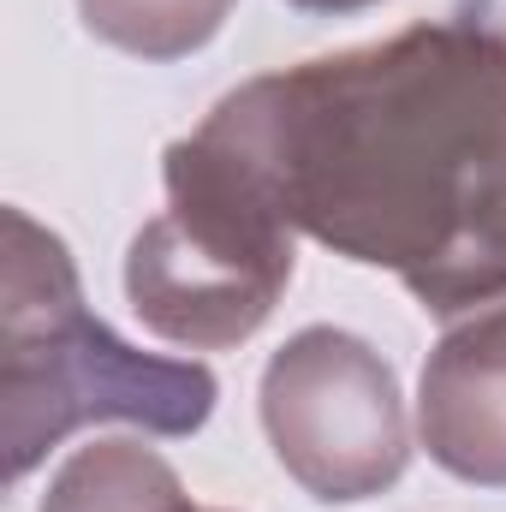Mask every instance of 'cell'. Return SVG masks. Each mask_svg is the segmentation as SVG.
<instances>
[{
  "instance_id": "1",
  "label": "cell",
  "mask_w": 506,
  "mask_h": 512,
  "mask_svg": "<svg viewBox=\"0 0 506 512\" xmlns=\"http://www.w3.org/2000/svg\"><path fill=\"white\" fill-rule=\"evenodd\" d=\"M256 197L429 316L506 292V24L447 12L262 72L197 126Z\"/></svg>"
},
{
  "instance_id": "2",
  "label": "cell",
  "mask_w": 506,
  "mask_h": 512,
  "mask_svg": "<svg viewBox=\"0 0 506 512\" xmlns=\"http://www.w3.org/2000/svg\"><path fill=\"white\" fill-rule=\"evenodd\" d=\"M221 382L209 364L155 358L120 340L84 304L78 262L36 215L6 209L0 292V459L24 483L84 423H131L143 435H197Z\"/></svg>"
},
{
  "instance_id": "3",
  "label": "cell",
  "mask_w": 506,
  "mask_h": 512,
  "mask_svg": "<svg viewBox=\"0 0 506 512\" xmlns=\"http://www.w3.org/2000/svg\"><path fill=\"white\" fill-rule=\"evenodd\" d=\"M161 179L167 209L137 227L126 251L131 316L185 352L245 346L292 286L298 233L197 131L167 143Z\"/></svg>"
},
{
  "instance_id": "4",
  "label": "cell",
  "mask_w": 506,
  "mask_h": 512,
  "mask_svg": "<svg viewBox=\"0 0 506 512\" xmlns=\"http://www.w3.org/2000/svg\"><path fill=\"white\" fill-rule=\"evenodd\" d=\"M256 405L286 477L328 507L376 501L411 465L399 376L346 328H298L268 358Z\"/></svg>"
},
{
  "instance_id": "5",
  "label": "cell",
  "mask_w": 506,
  "mask_h": 512,
  "mask_svg": "<svg viewBox=\"0 0 506 512\" xmlns=\"http://www.w3.org/2000/svg\"><path fill=\"white\" fill-rule=\"evenodd\" d=\"M417 435L447 477L506 489V304L435 340L417 387Z\"/></svg>"
},
{
  "instance_id": "6",
  "label": "cell",
  "mask_w": 506,
  "mask_h": 512,
  "mask_svg": "<svg viewBox=\"0 0 506 512\" xmlns=\"http://www.w3.org/2000/svg\"><path fill=\"white\" fill-rule=\"evenodd\" d=\"M42 512H227V507H197L185 495L179 471L143 441H90L48 477Z\"/></svg>"
},
{
  "instance_id": "7",
  "label": "cell",
  "mask_w": 506,
  "mask_h": 512,
  "mask_svg": "<svg viewBox=\"0 0 506 512\" xmlns=\"http://www.w3.org/2000/svg\"><path fill=\"white\" fill-rule=\"evenodd\" d=\"M239 0H78L84 30L137 60H185L221 36Z\"/></svg>"
},
{
  "instance_id": "8",
  "label": "cell",
  "mask_w": 506,
  "mask_h": 512,
  "mask_svg": "<svg viewBox=\"0 0 506 512\" xmlns=\"http://www.w3.org/2000/svg\"><path fill=\"white\" fill-rule=\"evenodd\" d=\"M286 6L316 12V18H346V12H370V6H381V0H286Z\"/></svg>"
}]
</instances>
